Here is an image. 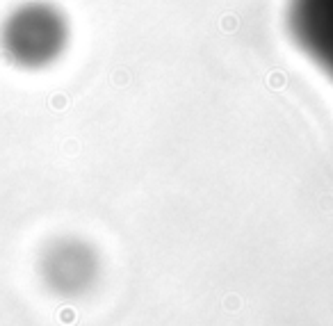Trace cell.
Masks as SVG:
<instances>
[{"label":"cell","mask_w":333,"mask_h":326,"mask_svg":"<svg viewBox=\"0 0 333 326\" xmlns=\"http://www.w3.org/2000/svg\"><path fill=\"white\" fill-rule=\"evenodd\" d=\"M285 23L294 46L333 82V0H287Z\"/></svg>","instance_id":"3957f363"},{"label":"cell","mask_w":333,"mask_h":326,"mask_svg":"<svg viewBox=\"0 0 333 326\" xmlns=\"http://www.w3.org/2000/svg\"><path fill=\"white\" fill-rule=\"evenodd\" d=\"M41 274L55 294L82 296L98 283L101 260L94 246L78 238L55 240L41 258Z\"/></svg>","instance_id":"7a4b0ae2"},{"label":"cell","mask_w":333,"mask_h":326,"mask_svg":"<svg viewBox=\"0 0 333 326\" xmlns=\"http://www.w3.org/2000/svg\"><path fill=\"white\" fill-rule=\"evenodd\" d=\"M71 46V18L53 0H23L0 18V55L19 71H44Z\"/></svg>","instance_id":"6da1fadb"}]
</instances>
